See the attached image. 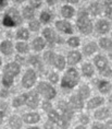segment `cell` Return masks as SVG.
Listing matches in <instances>:
<instances>
[{"label": "cell", "mask_w": 112, "mask_h": 129, "mask_svg": "<svg viewBox=\"0 0 112 129\" xmlns=\"http://www.w3.org/2000/svg\"><path fill=\"white\" fill-rule=\"evenodd\" d=\"M30 28L32 31H38V28H39V23H38L37 21H33L30 23Z\"/></svg>", "instance_id": "40"}, {"label": "cell", "mask_w": 112, "mask_h": 129, "mask_svg": "<svg viewBox=\"0 0 112 129\" xmlns=\"http://www.w3.org/2000/svg\"><path fill=\"white\" fill-rule=\"evenodd\" d=\"M96 50H97V45L95 43H89L88 45H86L84 47V51L86 55H90L92 53H95Z\"/></svg>", "instance_id": "24"}, {"label": "cell", "mask_w": 112, "mask_h": 129, "mask_svg": "<svg viewBox=\"0 0 112 129\" xmlns=\"http://www.w3.org/2000/svg\"><path fill=\"white\" fill-rule=\"evenodd\" d=\"M17 59H18V61H20V62H24V58H21L20 56H17Z\"/></svg>", "instance_id": "49"}, {"label": "cell", "mask_w": 112, "mask_h": 129, "mask_svg": "<svg viewBox=\"0 0 112 129\" xmlns=\"http://www.w3.org/2000/svg\"><path fill=\"white\" fill-rule=\"evenodd\" d=\"M107 129H111V120L107 124Z\"/></svg>", "instance_id": "51"}, {"label": "cell", "mask_w": 112, "mask_h": 129, "mask_svg": "<svg viewBox=\"0 0 112 129\" xmlns=\"http://www.w3.org/2000/svg\"><path fill=\"white\" fill-rule=\"evenodd\" d=\"M99 43H100V46L102 48L111 49V40H109V38H101Z\"/></svg>", "instance_id": "28"}, {"label": "cell", "mask_w": 112, "mask_h": 129, "mask_svg": "<svg viewBox=\"0 0 112 129\" xmlns=\"http://www.w3.org/2000/svg\"><path fill=\"white\" fill-rule=\"evenodd\" d=\"M23 15H24V18H26V19L33 18V15H34L33 8H32V7H26L24 9V11H23Z\"/></svg>", "instance_id": "31"}, {"label": "cell", "mask_w": 112, "mask_h": 129, "mask_svg": "<svg viewBox=\"0 0 112 129\" xmlns=\"http://www.w3.org/2000/svg\"><path fill=\"white\" fill-rule=\"evenodd\" d=\"M56 26L59 31H62L64 33H72V27H71V24L69 22H64V21H58L56 23Z\"/></svg>", "instance_id": "9"}, {"label": "cell", "mask_w": 112, "mask_h": 129, "mask_svg": "<svg viewBox=\"0 0 112 129\" xmlns=\"http://www.w3.org/2000/svg\"><path fill=\"white\" fill-rule=\"evenodd\" d=\"M109 28H110V25H109L107 21L101 20L97 23V30H98V32H100V33H107L109 31Z\"/></svg>", "instance_id": "13"}, {"label": "cell", "mask_w": 112, "mask_h": 129, "mask_svg": "<svg viewBox=\"0 0 112 129\" xmlns=\"http://www.w3.org/2000/svg\"><path fill=\"white\" fill-rule=\"evenodd\" d=\"M81 121L83 122V124H87V122H88V117H87V116H82V117H81Z\"/></svg>", "instance_id": "43"}, {"label": "cell", "mask_w": 112, "mask_h": 129, "mask_svg": "<svg viewBox=\"0 0 112 129\" xmlns=\"http://www.w3.org/2000/svg\"><path fill=\"white\" fill-rule=\"evenodd\" d=\"M30 62L32 64H34V66H37L38 68H41V63H40V61H39V58H38L37 56H32L30 58Z\"/></svg>", "instance_id": "35"}, {"label": "cell", "mask_w": 112, "mask_h": 129, "mask_svg": "<svg viewBox=\"0 0 112 129\" xmlns=\"http://www.w3.org/2000/svg\"><path fill=\"white\" fill-rule=\"evenodd\" d=\"M50 19H51V15L49 13H47V12H43L40 14V20L43 22H49Z\"/></svg>", "instance_id": "38"}, {"label": "cell", "mask_w": 112, "mask_h": 129, "mask_svg": "<svg viewBox=\"0 0 112 129\" xmlns=\"http://www.w3.org/2000/svg\"><path fill=\"white\" fill-rule=\"evenodd\" d=\"M103 103V99L102 98H95L89 101L88 103V108H94V107H97V106H99L100 104H102Z\"/></svg>", "instance_id": "21"}, {"label": "cell", "mask_w": 112, "mask_h": 129, "mask_svg": "<svg viewBox=\"0 0 112 129\" xmlns=\"http://www.w3.org/2000/svg\"><path fill=\"white\" fill-rule=\"evenodd\" d=\"M4 115H5L4 112H0V124H1V121H2V117H4Z\"/></svg>", "instance_id": "50"}, {"label": "cell", "mask_w": 112, "mask_h": 129, "mask_svg": "<svg viewBox=\"0 0 112 129\" xmlns=\"http://www.w3.org/2000/svg\"><path fill=\"white\" fill-rule=\"evenodd\" d=\"M48 117H49L50 120L54 121L57 125H59L60 127L62 128H66L68 127V121H66V119L64 117H61V116L58 115V113L54 112V111H50L48 112Z\"/></svg>", "instance_id": "4"}, {"label": "cell", "mask_w": 112, "mask_h": 129, "mask_svg": "<svg viewBox=\"0 0 112 129\" xmlns=\"http://www.w3.org/2000/svg\"><path fill=\"white\" fill-rule=\"evenodd\" d=\"M77 26L79 28V31L83 32L84 34H89L92 30L91 22L89 21V19L87 17H79L77 20Z\"/></svg>", "instance_id": "3"}, {"label": "cell", "mask_w": 112, "mask_h": 129, "mask_svg": "<svg viewBox=\"0 0 112 129\" xmlns=\"http://www.w3.org/2000/svg\"><path fill=\"white\" fill-rule=\"evenodd\" d=\"M43 107H44V109H46V111L49 112V109H51V104H50V103H48V102H45L44 105H43Z\"/></svg>", "instance_id": "42"}, {"label": "cell", "mask_w": 112, "mask_h": 129, "mask_svg": "<svg viewBox=\"0 0 112 129\" xmlns=\"http://www.w3.org/2000/svg\"><path fill=\"white\" fill-rule=\"evenodd\" d=\"M17 49L20 51V53H27L28 51V47L25 43H18L17 44Z\"/></svg>", "instance_id": "33"}, {"label": "cell", "mask_w": 112, "mask_h": 129, "mask_svg": "<svg viewBox=\"0 0 112 129\" xmlns=\"http://www.w3.org/2000/svg\"><path fill=\"white\" fill-rule=\"evenodd\" d=\"M7 6V1H4V0H0V8L6 7Z\"/></svg>", "instance_id": "47"}, {"label": "cell", "mask_w": 112, "mask_h": 129, "mask_svg": "<svg viewBox=\"0 0 112 129\" xmlns=\"http://www.w3.org/2000/svg\"><path fill=\"white\" fill-rule=\"evenodd\" d=\"M24 102H25V94L22 95V96H20V98L14 99V100H13V106L18 107V106H20V105L23 104Z\"/></svg>", "instance_id": "34"}, {"label": "cell", "mask_w": 112, "mask_h": 129, "mask_svg": "<svg viewBox=\"0 0 112 129\" xmlns=\"http://www.w3.org/2000/svg\"><path fill=\"white\" fill-rule=\"evenodd\" d=\"M89 93H90V91H89V89H88V86L87 85H84V86H82L81 89H79V96L83 99H86V98H88V95H89Z\"/></svg>", "instance_id": "30"}, {"label": "cell", "mask_w": 112, "mask_h": 129, "mask_svg": "<svg viewBox=\"0 0 112 129\" xmlns=\"http://www.w3.org/2000/svg\"><path fill=\"white\" fill-rule=\"evenodd\" d=\"M31 4H32V6H33V7H39V6H40V4H41V2L40 1H32L31 2Z\"/></svg>", "instance_id": "44"}, {"label": "cell", "mask_w": 112, "mask_h": 129, "mask_svg": "<svg viewBox=\"0 0 112 129\" xmlns=\"http://www.w3.org/2000/svg\"><path fill=\"white\" fill-rule=\"evenodd\" d=\"M81 60V54L78 51H72L68 56V62L70 64H75Z\"/></svg>", "instance_id": "12"}, {"label": "cell", "mask_w": 112, "mask_h": 129, "mask_svg": "<svg viewBox=\"0 0 112 129\" xmlns=\"http://www.w3.org/2000/svg\"><path fill=\"white\" fill-rule=\"evenodd\" d=\"M48 78H49V80L51 82H53V83H56L57 81H58V76L56 75V73H51V75L48 77Z\"/></svg>", "instance_id": "41"}, {"label": "cell", "mask_w": 112, "mask_h": 129, "mask_svg": "<svg viewBox=\"0 0 112 129\" xmlns=\"http://www.w3.org/2000/svg\"><path fill=\"white\" fill-rule=\"evenodd\" d=\"M39 120V115L36 113H32V114H27L24 116V121L27 124H33V122H37Z\"/></svg>", "instance_id": "14"}, {"label": "cell", "mask_w": 112, "mask_h": 129, "mask_svg": "<svg viewBox=\"0 0 112 129\" xmlns=\"http://www.w3.org/2000/svg\"><path fill=\"white\" fill-rule=\"evenodd\" d=\"M28 129H38V128H36V127H34V128H28Z\"/></svg>", "instance_id": "53"}, {"label": "cell", "mask_w": 112, "mask_h": 129, "mask_svg": "<svg viewBox=\"0 0 112 129\" xmlns=\"http://www.w3.org/2000/svg\"><path fill=\"white\" fill-rule=\"evenodd\" d=\"M28 36H30L28 31L25 30V28H21V30L18 32V37L19 38H22V40H27Z\"/></svg>", "instance_id": "32"}, {"label": "cell", "mask_w": 112, "mask_h": 129, "mask_svg": "<svg viewBox=\"0 0 112 129\" xmlns=\"http://www.w3.org/2000/svg\"><path fill=\"white\" fill-rule=\"evenodd\" d=\"M10 126L14 129H20L22 126V120L18 116H12L10 118Z\"/></svg>", "instance_id": "18"}, {"label": "cell", "mask_w": 112, "mask_h": 129, "mask_svg": "<svg viewBox=\"0 0 112 129\" xmlns=\"http://www.w3.org/2000/svg\"><path fill=\"white\" fill-rule=\"evenodd\" d=\"M108 116H109V109L108 108H102V109H99V111L96 112V118H98V119L107 118Z\"/></svg>", "instance_id": "25"}, {"label": "cell", "mask_w": 112, "mask_h": 129, "mask_svg": "<svg viewBox=\"0 0 112 129\" xmlns=\"http://www.w3.org/2000/svg\"><path fill=\"white\" fill-rule=\"evenodd\" d=\"M33 47H34L36 50L43 49V48L45 47V42H44V40H43V38H40V37L36 38V40L33 42Z\"/></svg>", "instance_id": "23"}, {"label": "cell", "mask_w": 112, "mask_h": 129, "mask_svg": "<svg viewBox=\"0 0 112 129\" xmlns=\"http://www.w3.org/2000/svg\"><path fill=\"white\" fill-rule=\"evenodd\" d=\"M53 62H54V64H56L57 68H59V69H63V68H64L65 60H64V58H63L62 56H56Z\"/></svg>", "instance_id": "22"}, {"label": "cell", "mask_w": 112, "mask_h": 129, "mask_svg": "<svg viewBox=\"0 0 112 129\" xmlns=\"http://www.w3.org/2000/svg\"><path fill=\"white\" fill-rule=\"evenodd\" d=\"M78 82V73L75 69H69L68 72L64 75L62 80V86L63 88L72 89L74 85L77 84Z\"/></svg>", "instance_id": "1"}, {"label": "cell", "mask_w": 112, "mask_h": 129, "mask_svg": "<svg viewBox=\"0 0 112 129\" xmlns=\"http://www.w3.org/2000/svg\"><path fill=\"white\" fill-rule=\"evenodd\" d=\"M35 81H36V75H35V72L33 70H28V71L25 73L24 78L22 80V83H23V85L25 88H31L35 83Z\"/></svg>", "instance_id": "5"}, {"label": "cell", "mask_w": 112, "mask_h": 129, "mask_svg": "<svg viewBox=\"0 0 112 129\" xmlns=\"http://www.w3.org/2000/svg\"><path fill=\"white\" fill-rule=\"evenodd\" d=\"M82 70H83V73L87 77H90V76H92V73H94L91 64H89V63H85L84 66L82 67Z\"/></svg>", "instance_id": "26"}, {"label": "cell", "mask_w": 112, "mask_h": 129, "mask_svg": "<svg viewBox=\"0 0 112 129\" xmlns=\"http://www.w3.org/2000/svg\"><path fill=\"white\" fill-rule=\"evenodd\" d=\"M90 12L94 15H97L101 12V8H100V5L98 2H94V4L90 5Z\"/></svg>", "instance_id": "27"}, {"label": "cell", "mask_w": 112, "mask_h": 129, "mask_svg": "<svg viewBox=\"0 0 112 129\" xmlns=\"http://www.w3.org/2000/svg\"><path fill=\"white\" fill-rule=\"evenodd\" d=\"M45 128L46 129H52V125H51L50 122H47V124L45 125Z\"/></svg>", "instance_id": "48"}, {"label": "cell", "mask_w": 112, "mask_h": 129, "mask_svg": "<svg viewBox=\"0 0 112 129\" xmlns=\"http://www.w3.org/2000/svg\"><path fill=\"white\" fill-rule=\"evenodd\" d=\"M0 64H1V58H0Z\"/></svg>", "instance_id": "54"}, {"label": "cell", "mask_w": 112, "mask_h": 129, "mask_svg": "<svg viewBox=\"0 0 112 129\" xmlns=\"http://www.w3.org/2000/svg\"><path fill=\"white\" fill-rule=\"evenodd\" d=\"M71 104L75 108H82L83 107V99L79 95H73L71 98Z\"/></svg>", "instance_id": "17"}, {"label": "cell", "mask_w": 112, "mask_h": 129, "mask_svg": "<svg viewBox=\"0 0 112 129\" xmlns=\"http://www.w3.org/2000/svg\"><path fill=\"white\" fill-rule=\"evenodd\" d=\"M92 129H103V127H102L100 124H95L94 127H92Z\"/></svg>", "instance_id": "46"}, {"label": "cell", "mask_w": 112, "mask_h": 129, "mask_svg": "<svg viewBox=\"0 0 112 129\" xmlns=\"http://www.w3.org/2000/svg\"><path fill=\"white\" fill-rule=\"evenodd\" d=\"M12 82H13V78H12V77H9V76H5L4 77V84L6 86L12 85Z\"/></svg>", "instance_id": "37"}, {"label": "cell", "mask_w": 112, "mask_h": 129, "mask_svg": "<svg viewBox=\"0 0 112 129\" xmlns=\"http://www.w3.org/2000/svg\"><path fill=\"white\" fill-rule=\"evenodd\" d=\"M0 49H1V51L5 55H10L12 53V44H11V42H9V41L4 42V43L1 44V46H0Z\"/></svg>", "instance_id": "16"}, {"label": "cell", "mask_w": 112, "mask_h": 129, "mask_svg": "<svg viewBox=\"0 0 112 129\" xmlns=\"http://www.w3.org/2000/svg\"><path fill=\"white\" fill-rule=\"evenodd\" d=\"M44 35H45V37H46V40L49 42L51 45H53V42L57 38V36L54 35L52 30H50V28H45L44 30Z\"/></svg>", "instance_id": "15"}, {"label": "cell", "mask_w": 112, "mask_h": 129, "mask_svg": "<svg viewBox=\"0 0 112 129\" xmlns=\"http://www.w3.org/2000/svg\"><path fill=\"white\" fill-rule=\"evenodd\" d=\"M68 43L70 46H72V47H77L79 45V38L78 37H71L68 41Z\"/></svg>", "instance_id": "36"}, {"label": "cell", "mask_w": 112, "mask_h": 129, "mask_svg": "<svg viewBox=\"0 0 112 129\" xmlns=\"http://www.w3.org/2000/svg\"><path fill=\"white\" fill-rule=\"evenodd\" d=\"M4 25H6V26H15V24L10 20V18L8 15H6L4 19Z\"/></svg>", "instance_id": "39"}, {"label": "cell", "mask_w": 112, "mask_h": 129, "mask_svg": "<svg viewBox=\"0 0 112 129\" xmlns=\"http://www.w3.org/2000/svg\"><path fill=\"white\" fill-rule=\"evenodd\" d=\"M95 64L98 67L100 71H103V70L107 68V59H105L103 56L99 55V56L95 58Z\"/></svg>", "instance_id": "11"}, {"label": "cell", "mask_w": 112, "mask_h": 129, "mask_svg": "<svg viewBox=\"0 0 112 129\" xmlns=\"http://www.w3.org/2000/svg\"><path fill=\"white\" fill-rule=\"evenodd\" d=\"M54 58H56V55H54L52 51H47V53L45 54V60H46V62H48V63H53Z\"/></svg>", "instance_id": "29"}, {"label": "cell", "mask_w": 112, "mask_h": 129, "mask_svg": "<svg viewBox=\"0 0 112 129\" xmlns=\"http://www.w3.org/2000/svg\"><path fill=\"white\" fill-rule=\"evenodd\" d=\"M37 90L43 94L46 99H53L56 95V91L52 86H50L49 84H47L46 82H40L38 84Z\"/></svg>", "instance_id": "2"}, {"label": "cell", "mask_w": 112, "mask_h": 129, "mask_svg": "<svg viewBox=\"0 0 112 129\" xmlns=\"http://www.w3.org/2000/svg\"><path fill=\"white\" fill-rule=\"evenodd\" d=\"M98 88H99V91L100 92L108 93L109 91H110V89H111V85H110V83L107 82V81H101V82H99Z\"/></svg>", "instance_id": "20"}, {"label": "cell", "mask_w": 112, "mask_h": 129, "mask_svg": "<svg viewBox=\"0 0 112 129\" xmlns=\"http://www.w3.org/2000/svg\"><path fill=\"white\" fill-rule=\"evenodd\" d=\"M61 13L63 17H65V18H71L73 13H74V9L72 7H70V6H64L61 10Z\"/></svg>", "instance_id": "19"}, {"label": "cell", "mask_w": 112, "mask_h": 129, "mask_svg": "<svg viewBox=\"0 0 112 129\" xmlns=\"http://www.w3.org/2000/svg\"><path fill=\"white\" fill-rule=\"evenodd\" d=\"M20 72V66L15 62H11L6 66L5 69V76H9L13 78L14 76H17L18 73Z\"/></svg>", "instance_id": "7"}, {"label": "cell", "mask_w": 112, "mask_h": 129, "mask_svg": "<svg viewBox=\"0 0 112 129\" xmlns=\"http://www.w3.org/2000/svg\"><path fill=\"white\" fill-rule=\"evenodd\" d=\"M7 15H8L9 18H10V20L13 22L15 25H18V24H20V23H21V17H20L19 12L15 10V9H10V10L8 11Z\"/></svg>", "instance_id": "10"}, {"label": "cell", "mask_w": 112, "mask_h": 129, "mask_svg": "<svg viewBox=\"0 0 112 129\" xmlns=\"http://www.w3.org/2000/svg\"><path fill=\"white\" fill-rule=\"evenodd\" d=\"M105 15L109 18H111V8H107V10H105Z\"/></svg>", "instance_id": "45"}, {"label": "cell", "mask_w": 112, "mask_h": 129, "mask_svg": "<svg viewBox=\"0 0 112 129\" xmlns=\"http://www.w3.org/2000/svg\"><path fill=\"white\" fill-rule=\"evenodd\" d=\"M25 103L32 108H36L38 105V94L36 92H31L25 94Z\"/></svg>", "instance_id": "6"}, {"label": "cell", "mask_w": 112, "mask_h": 129, "mask_svg": "<svg viewBox=\"0 0 112 129\" xmlns=\"http://www.w3.org/2000/svg\"><path fill=\"white\" fill-rule=\"evenodd\" d=\"M59 108L63 112V115H64V118L66 119V120H69V119L72 118L73 112H72V108L70 107L69 104H66L65 102H60L59 103Z\"/></svg>", "instance_id": "8"}, {"label": "cell", "mask_w": 112, "mask_h": 129, "mask_svg": "<svg viewBox=\"0 0 112 129\" xmlns=\"http://www.w3.org/2000/svg\"><path fill=\"white\" fill-rule=\"evenodd\" d=\"M76 129H85V128H84V127H81V126H79V127H77Z\"/></svg>", "instance_id": "52"}]
</instances>
